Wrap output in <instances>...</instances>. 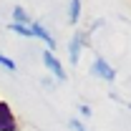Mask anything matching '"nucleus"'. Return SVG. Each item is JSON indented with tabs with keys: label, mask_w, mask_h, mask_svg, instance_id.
<instances>
[{
	"label": "nucleus",
	"mask_w": 131,
	"mask_h": 131,
	"mask_svg": "<svg viewBox=\"0 0 131 131\" xmlns=\"http://www.w3.org/2000/svg\"><path fill=\"white\" fill-rule=\"evenodd\" d=\"M30 33L35 35V38L46 40V46H48V50H53V48H56V40H53V35H50V33L46 30V28H43L40 23H33V25H30Z\"/></svg>",
	"instance_id": "obj_4"
},
{
	"label": "nucleus",
	"mask_w": 131,
	"mask_h": 131,
	"mask_svg": "<svg viewBox=\"0 0 131 131\" xmlns=\"http://www.w3.org/2000/svg\"><path fill=\"white\" fill-rule=\"evenodd\" d=\"M43 63L48 66V71L56 76V78H61V81H66V71H63V66L58 63V58L53 56V50H43Z\"/></svg>",
	"instance_id": "obj_3"
},
{
	"label": "nucleus",
	"mask_w": 131,
	"mask_h": 131,
	"mask_svg": "<svg viewBox=\"0 0 131 131\" xmlns=\"http://www.w3.org/2000/svg\"><path fill=\"white\" fill-rule=\"evenodd\" d=\"M91 73H93L96 78H103V81H114V78H116V71L106 63L101 56L93 58V63H91Z\"/></svg>",
	"instance_id": "obj_2"
},
{
	"label": "nucleus",
	"mask_w": 131,
	"mask_h": 131,
	"mask_svg": "<svg viewBox=\"0 0 131 131\" xmlns=\"http://www.w3.org/2000/svg\"><path fill=\"white\" fill-rule=\"evenodd\" d=\"M78 15H81V3H78V0H73V3H71V13H68L71 23H76V20H78Z\"/></svg>",
	"instance_id": "obj_7"
},
{
	"label": "nucleus",
	"mask_w": 131,
	"mask_h": 131,
	"mask_svg": "<svg viewBox=\"0 0 131 131\" xmlns=\"http://www.w3.org/2000/svg\"><path fill=\"white\" fill-rule=\"evenodd\" d=\"M0 66H5L8 71H15V68H18L15 61H10V58H8V56H3V53H0Z\"/></svg>",
	"instance_id": "obj_9"
},
{
	"label": "nucleus",
	"mask_w": 131,
	"mask_h": 131,
	"mask_svg": "<svg viewBox=\"0 0 131 131\" xmlns=\"http://www.w3.org/2000/svg\"><path fill=\"white\" fill-rule=\"evenodd\" d=\"M28 20H30V18H28V13H25L20 5H18L15 10H13V23H18V25H25Z\"/></svg>",
	"instance_id": "obj_6"
},
{
	"label": "nucleus",
	"mask_w": 131,
	"mask_h": 131,
	"mask_svg": "<svg viewBox=\"0 0 131 131\" xmlns=\"http://www.w3.org/2000/svg\"><path fill=\"white\" fill-rule=\"evenodd\" d=\"M81 40H83L81 33H76L73 40H71V63H73V66L78 63V56H81Z\"/></svg>",
	"instance_id": "obj_5"
},
{
	"label": "nucleus",
	"mask_w": 131,
	"mask_h": 131,
	"mask_svg": "<svg viewBox=\"0 0 131 131\" xmlns=\"http://www.w3.org/2000/svg\"><path fill=\"white\" fill-rule=\"evenodd\" d=\"M78 111H81L83 116H91V108H88V106H86V103H83V106H81V108H78Z\"/></svg>",
	"instance_id": "obj_11"
},
{
	"label": "nucleus",
	"mask_w": 131,
	"mask_h": 131,
	"mask_svg": "<svg viewBox=\"0 0 131 131\" xmlns=\"http://www.w3.org/2000/svg\"><path fill=\"white\" fill-rule=\"evenodd\" d=\"M10 30L18 33V35H25V38H30V35H33L30 28H25V25H18V23H10Z\"/></svg>",
	"instance_id": "obj_8"
},
{
	"label": "nucleus",
	"mask_w": 131,
	"mask_h": 131,
	"mask_svg": "<svg viewBox=\"0 0 131 131\" xmlns=\"http://www.w3.org/2000/svg\"><path fill=\"white\" fill-rule=\"evenodd\" d=\"M18 118L13 114V108H10V103H5V101H0V131H18Z\"/></svg>",
	"instance_id": "obj_1"
},
{
	"label": "nucleus",
	"mask_w": 131,
	"mask_h": 131,
	"mask_svg": "<svg viewBox=\"0 0 131 131\" xmlns=\"http://www.w3.org/2000/svg\"><path fill=\"white\" fill-rule=\"evenodd\" d=\"M68 126H71L73 131H86V126H83L81 121H76V118H71V121H68Z\"/></svg>",
	"instance_id": "obj_10"
}]
</instances>
